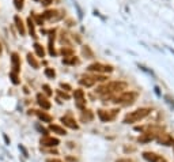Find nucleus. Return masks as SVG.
<instances>
[{
  "label": "nucleus",
  "mask_w": 174,
  "mask_h": 162,
  "mask_svg": "<svg viewBox=\"0 0 174 162\" xmlns=\"http://www.w3.org/2000/svg\"><path fill=\"white\" fill-rule=\"evenodd\" d=\"M127 89L125 82H110V83L102 86L97 90V94H113V93H120Z\"/></svg>",
  "instance_id": "f257e3e1"
},
{
  "label": "nucleus",
  "mask_w": 174,
  "mask_h": 162,
  "mask_svg": "<svg viewBox=\"0 0 174 162\" xmlns=\"http://www.w3.org/2000/svg\"><path fill=\"white\" fill-rule=\"evenodd\" d=\"M151 110L148 108H140V109H136L135 112H131L129 115L125 116L124 119V123L125 124H132V123H136V121H140L143 120L146 116H148V113Z\"/></svg>",
  "instance_id": "f03ea898"
},
{
  "label": "nucleus",
  "mask_w": 174,
  "mask_h": 162,
  "mask_svg": "<svg viewBox=\"0 0 174 162\" xmlns=\"http://www.w3.org/2000/svg\"><path fill=\"white\" fill-rule=\"evenodd\" d=\"M135 100H136V94L132 91H127V93H123L121 96H118L114 100V102L121 104V105H132L135 102Z\"/></svg>",
  "instance_id": "7ed1b4c3"
},
{
  "label": "nucleus",
  "mask_w": 174,
  "mask_h": 162,
  "mask_svg": "<svg viewBox=\"0 0 174 162\" xmlns=\"http://www.w3.org/2000/svg\"><path fill=\"white\" fill-rule=\"evenodd\" d=\"M105 76H98V75H94V76H90V75H84V76H82V79H80V85L82 86H86V87H91V86L95 85V82L97 81H105Z\"/></svg>",
  "instance_id": "20e7f679"
},
{
  "label": "nucleus",
  "mask_w": 174,
  "mask_h": 162,
  "mask_svg": "<svg viewBox=\"0 0 174 162\" xmlns=\"http://www.w3.org/2000/svg\"><path fill=\"white\" fill-rule=\"evenodd\" d=\"M116 113H117V110H102V109H99L98 117L101 119L102 121H110V120H113L116 117Z\"/></svg>",
  "instance_id": "39448f33"
},
{
  "label": "nucleus",
  "mask_w": 174,
  "mask_h": 162,
  "mask_svg": "<svg viewBox=\"0 0 174 162\" xmlns=\"http://www.w3.org/2000/svg\"><path fill=\"white\" fill-rule=\"evenodd\" d=\"M143 158L148 162H166V160L162 155H158L155 153H150V151H144L143 153Z\"/></svg>",
  "instance_id": "423d86ee"
},
{
  "label": "nucleus",
  "mask_w": 174,
  "mask_h": 162,
  "mask_svg": "<svg viewBox=\"0 0 174 162\" xmlns=\"http://www.w3.org/2000/svg\"><path fill=\"white\" fill-rule=\"evenodd\" d=\"M40 143L42 146H46V147H56L59 143H60V140L56 138H52V136H44V138H41Z\"/></svg>",
  "instance_id": "0eeeda50"
},
{
  "label": "nucleus",
  "mask_w": 174,
  "mask_h": 162,
  "mask_svg": "<svg viewBox=\"0 0 174 162\" xmlns=\"http://www.w3.org/2000/svg\"><path fill=\"white\" fill-rule=\"evenodd\" d=\"M88 71H91V72H103V71H108V72H110V71H112V67L102 66V64H99V63H94V64H91V66H88Z\"/></svg>",
  "instance_id": "6e6552de"
},
{
  "label": "nucleus",
  "mask_w": 174,
  "mask_h": 162,
  "mask_svg": "<svg viewBox=\"0 0 174 162\" xmlns=\"http://www.w3.org/2000/svg\"><path fill=\"white\" fill-rule=\"evenodd\" d=\"M11 64H12V71H11V72L19 74V71H21V57L18 56V53L11 55Z\"/></svg>",
  "instance_id": "1a4fd4ad"
},
{
  "label": "nucleus",
  "mask_w": 174,
  "mask_h": 162,
  "mask_svg": "<svg viewBox=\"0 0 174 162\" xmlns=\"http://www.w3.org/2000/svg\"><path fill=\"white\" fill-rule=\"evenodd\" d=\"M61 123H64V125H67L68 128H72V130H78V128H79V125H78L76 121L71 117V116H64V117H61Z\"/></svg>",
  "instance_id": "9d476101"
},
{
  "label": "nucleus",
  "mask_w": 174,
  "mask_h": 162,
  "mask_svg": "<svg viewBox=\"0 0 174 162\" xmlns=\"http://www.w3.org/2000/svg\"><path fill=\"white\" fill-rule=\"evenodd\" d=\"M37 102H38V105H40V106H41L42 109H45V110L50 109V102L48 101L46 97L42 96V94H37Z\"/></svg>",
  "instance_id": "9b49d317"
},
{
  "label": "nucleus",
  "mask_w": 174,
  "mask_h": 162,
  "mask_svg": "<svg viewBox=\"0 0 174 162\" xmlns=\"http://www.w3.org/2000/svg\"><path fill=\"white\" fill-rule=\"evenodd\" d=\"M14 22H15V26L18 29V32L21 33V36H25L26 30H25V25H23V21L21 19L19 15H15V18H14Z\"/></svg>",
  "instance_id": "f8f14e48"
},
{
  "label": "nucleus",
  "mask_w": 174,
  "mask_h": 162,
  "mask_svg": "<svg viewBox=\"0 0 174 162\" xmlns=\"http://www.w3.org/2000/svg\"><path fill=\"white\" fill-rule=\"evenodd\" d=\"M158 142L162 143V145H165V146H172L173 145L172 138H170L169 135H166V134H161V136L158 138Z\"/></svg>",
  "instance_id": "ddd939ff"
},
{
  "label": "nucleus",
  "mask_w": 174,
  "mask_h": 162,
  "mask_svg": "<svg viewBox=\"0 0 174 162\" xmlns=\"http://www.w3.org/2000/svg\"><path fill=\"white\" fill-rule=\"evenodd\" d=\"M59 11H46L45 14H44L42 18H45V19H49V21H56L60 18V15H57Z\"/></svg>",
  "instance_id": "4468645a"
},
{
  "label": "nucleus",
  "mask_w": 174,
  "mask_h": 162,
  "mask_svg": "<svg viewBox=\"0 0 174 162\" xmlns=\"http://www.w3.org/2000/svg\"><path fill=\"white\" fill-rule=\"evenodd\" d=\"M49 130L53 131V132L57 134V135H65V134H67V131L64 130V128H61L60 125H56V124H50V125H49Z\"/></svg>",
  "instance_id": "2eb2a0df"
},
{
  "label": "nucleus",
  "mask_w": 174,
  "mask_h": 162,
  "mask_svg": "<svg viewBox=\"0 0 174 162\" xmlns=\"http://www.w3.org/2000/svg\"><path fill=\"white\" fill-rule=\"evenodd\" d=\"M34 112H35V115L42 120V121H46V123L52 121V116H49L48 113H45V112H37V110H34Z\"/></svg>",
  "instance_id": "dca6fc26"
},
{
  "label": "nucleus",
  "mask_w": 174,
  "mask_h": 162,
  "mask_svg": "<svg viewBox=\"0 0 174 162\" xmlns=\"http://www.w3.org/2000/svg\"><path fill=\"white\" fill-rule=\"evenodd\" d=\"M27 63L29 64H30V66L33 67V68H38V63H37V60H35V57H34V56H33L31 53H27Z\"/></svg>",
  "instance_id": "f3484780"
},
{
  "label": "nucleus",
  "mask_w": 174,
  "mask_h": 162,
  "mask_svg": "<svg viewBox=\"0 0 174 162\" xmlns=\"http://www.w3.org/2000/svg\"><path fill=\"white\" fill-rule=\"evenodd\" d=\"M27 26H29V32H30V34H31L33 37H37V36H35V29H34V22H33L31 17L27 18Z\"/></svg>",
  "instance_id": "a211bd4d"
},
{
  "label": "nucleus",
  "mask_w": 174,
  "mask_h": 162,
  "mask_svg": "<svg viewBox=\"0 0 174 162\" xmlns=\"http://www.w3.org/2000/svg\"><path fill=\"white\" fill-rule=\"evenodd\" d=\"M34 51H35V53L38 55L40 57H44V55H45V51H44L42 45H40L38 42H35V44H34Z\"/></svg>",
  "instance_id": "6ab92c4d"
},
{
  "label": "nucleus",
  "mask_w": 174,
  "mask_h": 162,
  "mask_svg": "<svg viewBox=\"0 0 174 162\" xmlns=\"http://www.w3.org/2000/svg\"><path fill=\"white\" fill-rule=\"evenodd\" d=\"M82 119L86 120V121H90V120H92V113H91L90 110H83Z\"/></svg>",
  "instance_id": "aec40b11"
},
{
  "label": "nucleus",
  "mask_w": 174,
  "mask_h": 162,
  "mask_svg": "<svg viewBox=\"0 0 174 162\" xmlns=\"http://www.w3.org/2000/svg\"><path fill=\"white\" fill-rule=\"evenodd\" d=\"M14 6H15V8L18 11H21L25 6V0H14Z\"/></svg>",
  "instance_id": "412c9836"
},
{
  "label": "nucleus",
  "mask_w": 174,
  "mask_h": 162,
  "mask_svg": "<svg viewBox=\"0 0 174 162\" xmlns=\"http://www.w3.org/2000/svg\"><path fill=\"white\" fill-rule=\"evenodd\" d=\"M10 79L14 85H19V78H18V74L15 72H10Z\"/></svg>",
  "instance_id": "4be33fe9"
},
{
  "label": "nucleus",
  "mask_w": 174,
  "mask_h": 162,
  "mask_svg": "<svg viewBox=\"0 0 174 162\" xmlns=\"http://www.w3.org/2000/svg\"><path fill=\"white\" fill-rule=\"evenodd\" d=\"M73 97H75V100H82L83 97H84V93H83V90H75V93H73Z\"/></svg>",
  "instance_id": "5701e85b"
},
{
  "label": "nucleus",
  "mask_w": 174,
  "mask_h": 162,
  "mask_svg": "<svg viewBox=\"0 0 174 162\" xmlns=\"http://www.w3.org/2000/svg\"><path fill=\"white\" fill-rule=\"evenodd\" d=\"M45 75H46V76H49V78H53L54 76V71L52 68H46L45 70Z\"/></svg>",
  "instance_id": "b1692460"
},
{
  "label": "nucleus",
  "mask_w": 174,
  "mask_h": 162,
  "mask_svg": "<svg viewBox=\"0 0 174 162\" xmlns=\"http://www.w3.org/2000/svg\"><path fill=\"white\" fill-rule=\"evenodd\" d=\"M42 89H44V91H45L46 96H50V94H52V90H50V87H49L48 85H44V86H42Z\"/></svg>",
  "instance_id": "393cba45"
},
{
  "label": "nucleus",
  "mask_w": 174,
  "mask_h": 162,
  "mask_svg": "<svg viewBox=\"0 0 174 162\" xmlns=\"http://www.w3.org/2000/svg\"><path fill=\"white\" fill-rule=\"evenodd\" d=\"M76 106L80 108V109H83V106H84V98H82V100H76Z\"/></svg>",
  "instance_id": "a878e982"
},
{
  "label": "nucleus",
  "mask_w": 174,
  "mask_h": 162,
  "mask_svg": "<svg viewBox=\"0 0 174 162\" xmlns=\"http://www.w3.org/2000/svg\"><path fill=\"white\" fill-rule=\"evenodd\" d=\"M139 68H140V70H142V71H144V72H147V74H150V75H154V74H153V71H150V70H147V68H146V67H144V66H140V64H139Z\"/></svg>",
  "instance_id": "bb28decb"
},
{
  "label": "nucleus",
  "mask_w": 174,
  "mask_h": 162,
  "mask_svg": "<svg viewBox=\"0 0 174 162\" xmlns=\"http://www.w3.org/2000/svg\"><path fill=\"white\" fill-rule=\"evenodd\" d=\"M34 18H35L37 23H38V25H42V22H44V18H42V17H38V15H34Z\"/></svg>",
  "instance_id": "cd10ccee"
},
{
  "label": "nucleus",
  "mask_w": 174,
  "mask_h": 162,
  "mask_svg": "<svg viewBox=\"0 0 174 162\" xmlns=\"http://www.w3.org/2000/svg\"><path fill=\"white\" fill-rule=\"evenodd\" d=\"M52 2H53V0H41V3H42L44 6H49Z\"/></svg>",
  "instance_id": "c85d7f7f"
},
{
  "label": "nucleus",
  "mask_w": 174,
  "mask_h": 162,
  "mask_svg": "<svg viewBox=\"0 0 174 162\" xmlns=\"http://www.w3.org/2000/svg\"><path fill=\"white\" fill-rule=\"evenodd\" d=\"M46 162H61V161L56 160V158H49V160H46Z\"/></svg>",
  "instance_id": "c756f323"
},
{
  "label": "nucleus",
  "mask_w": 174,
  "mask_h": 162,
  "mask_svg": "<svg viewBox=\"0 0 174 162\" xmlns=\"http://www.w3.org/2000/svg\"><path fill=\"white\" fill-rule=\"evenodd\" d=\"M61 87H63V89H65V90H71L69 85H65V83H61Z\"/></svg>",
  "instance_id": "7c9ffc66"
},
{
  "label": "nucleus",
  "mask_w": 174,
  "mask_h": 162,
  "mask_svg": "<svg viewBox=\"0 0 174 162\" xmlns=\"http://www.w3.org/2000/svg\"><path fill=\"white\" fill-rule=\"evenodd\" d=\"M154 90H155V93H157L158 96H161V91H159V87H158V86H155V87H154Z\"/></svg>",
  "instance_id": "2f4dec72"
},
{
  "label": "nucleus",
  "mask_w": 174,
  "mask_h": 162,
  "mask_svg": "<svg viewBox=\"0 0 174 162\" xmlns=\"http://www.w3.org/2000/svg\"><path fill=\"white\" fill-rule=\"evenodd\" d=\"M117 162H132L131 160H118Z\"/></svg>",
  "instance_id": "473e14b6"
},
{
  "label": "nucleus",
  "mask_w": 174,
  "mask_h": 162,
  "mask_svg": "<svg viewBox=\"0 0 174 162\" xmlns=\"http://www.w3.org/2000/svg\"><path fill=\"white\" fill-rule=\"evenodd\" d=\"M169 49H170V52H172V53L174 55V49H172V48H169Z\"/></svg>",
  "instance_id": "72a5a7b5"
},
{
  "label": "nucleus",
  "mask_w": 174,
  "mask_h": 162,
  "mask_svg": "<svg viewBox=\"0 0 174 162\" xmlns=\"http://www.w3.org/2000/svg\"><path fill=\"white\" fill-rule=\"evenodd\" d=\"M0 55H2V45H0Z\"/></svg>",
  "instance_id": "f704fd0d"
},
{
  "label": "nucleus",
  "mask_w": 174,
  "mask_h": 162,
  "mask_svg": "<svg viewBox=\"0 0 174 162\" xmlns=\"http://www.w3.org/2000/svg\"><path fill=\"white\" fill-rule=\"evenodd\" d=\"M173 147H174V142H173Z\"/></svg>",
  "instance_id": "c9c22d12"
}]
</instances>
